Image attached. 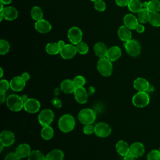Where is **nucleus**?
<instances>
[{
  "instance_id": "8",
  "label": "nucleus",
  "mask_w": 160,
  "mask_h": 160,
  "mask_svg": "<svg viewBox=\"0 0 160 160\" xmlns=\"http://www.w3.org/2000/svg\"><path fill=\"white\" fill-rule=\"evenodd\" d=\"M94 133L99 138H106L111 133V128L108 124L100 122L94 126Z\"/></svg>"
},
{
  "instance_id": "5",
  "label": "nucleus",
  "mask_w": 160,
  "mask_h": 160,
  "mask_svg": "<svg viewBox=\"0 0 160 160\" xmlns=\"http://www.w3.org/2000/svg\"><path fill=\"white\" fill-rule=\"evenodd\" d=\"M150 101V98L147 92H138L132 98V104L137 108H144Z\"/></svg>"
},
{
  "instance_id": "29",
  "label": "nucleus",
  "mask_w": 160,
  "mask_h": 160,
  "mask_svg": "<svg viewBox=\"0 0 160 160\" xmlns=\"http://www.w3.org/2000/svg\"><path fill=\"white\" fill-rule=\"evenodd\" d=\"M146 9L150 13L158 12L160 11V1L151 0L148 1Z\"/></svg>"
},
{
  "instance_id": "45",
  "label": "nucleus",
  "mask_w": 160,
  "mask_h": 160,
  "mask_svg": "<svg viewBox=\"0 0 160 160\" xmlns=\"http://www.w3.org/2000/svg\"><path fill=\"white\" fill-rule=\"evenodd\" d=\"M135 30L139 33H142L145 31V27L141 24H138L136 27Z\"/></svg>"
},
{
  "instance_id": "39",
  "label": "nucleus",
  "mask_w": 160,
  "mask_h": 160,
  "mask_svg": "<svg viewBox=\"0 0 160 160\" xmlns=\"http://www.w3.org/2000/svg\"><path fill=\"white\" fill-rule=\"evenodd\" d=\"M106 3L104 1L98 0L96 2H94V8L96 11L102 12L106 9Z\"/></svg>"
},
{
  "instance_id": "25",
  "label": "nucleus",
  "mask_w": 160,
  "mask_h": 160,
  "mask_svg": "<svg viewBox=\"0 0 160 160\" xmlns=\"http://www.w3.org/2000/svg\"><path fill=\"white\" fill-rule=\"evenodd\" d=\"M93 49L95 54L99 58L106 57L108 49L104 43L102 42H98L95 44Z\"/></svg>"
},
{
  "instance_id": "54",
  "label": "nucleus",
  "mask_w": 160,
  "mask_h": 160,
  "mask_svg": "<svg viewBox=\"0 0 160 160\" xmlns=\"http://www.w3.org/2000/svg\"><path fill=\"white\" fill-rule=\"evenodd\" d=\"M2 18H4L2 14L0 12V21H2Z\"/></svg>"
},
{
  "instance_id": "18",
  "label": "nucleus",
  "mask_w": 160,
  "mask_h": 160,
  "mask_svg": "<svg viewBox=\"0 0 160 160\" xmlns=\"http://www.w3.org/2000/svg\"><path fill=\"white\" fill-rule=\"evenodd\" d=\"M4 18L7 21H13L18 18V12L17 9L12 6L4 7L3 10L1 11Z\"/></svg>"
},
{
  "instance_id": "27",
  "label": "nucleus",
  "mask_w": 160,
  "mask_h": 160,
  "mask_svg": "<svg viewBox=\"0 0 160 160\" xmlns=\"http://www.w3.org/2000/svg\"><path fill=\"white\" fill-rule=\"evenodd\" d=\"M130 11L135 13H138L142 8V2L140 0H129L128 5Z\"/></svg>"
},
{
  "instance_id": "51",
  "label": "nucleus",
  "mask_w": 160,
  "mask_h": 160,
  "mask_svg": "<svg viewBox=\"0 0 160 160\" xmlns=\"http://www.w3.org/2000/svg\"><path fill=\"white\" fill-rule=\"evenodd\" d=\"M94 91H95V89H94V88L93 87H89V94L90 93L92 94Z\"/></svg>"
},
{
  "instance_id": "30",
  "label": "nucleus",
  "mask_w": 160,
  "mask_h": 160,
  "mask_svg": "<svg viewBox=\"0 0 160 160\" xmlns=\"http://www.w3.org/2000/svg\"><path fill=\"white\" fill-rule=\"evenodd\" d=\"M60 48L58 42H49L46 46V51L50 55H56L59 53Z\"/></svg>"
},
{
  "instance_id": "21",
  "label": "nucleus",
  "mask_w": 160,
  "mask_h": 160,
  "mask_svg": "<svg viewBox=\"0 0 160 160\" xmlns=\"http://www.w3.org/2000/svg\"><path fill=\"white\" fill-rule=\"evenodd\" d=\"M118 35L119 38L121 41H122L124 42H126V41L131 39V37H132L131 29L128 28L125 25L121 26L118 29Z\"/></svg>"
},
{
  "instance_id": "52",
  "label": "nucleus",
  "mask_w": 160,
  "mask_h": 160,
  "mask_svg": "<svg viewBox=\"0 0 160 160\" xmlns=\"http://www.w3.org/2000/svg\"><path fill=\"white\" fill-rule=\"evenodd\" d=\"M21 98H22V100L24 101V102H25V101L28 99V98H27V96H26V95H23Z\"/></svg>"
},
{
  "instance_id": "3",
  "label": "nucleus",
  "mask_w": 160,
  "mask_h": 160,
  "mask_svg": "<svg viewBox=\"0 0 160 160\" xmlns=\"http://www.w3.org/2000/svg\"><path fill=\"white\" fill-rule=\"evenodd\" d=\"M96 115L94 110L90 108L81 109L78 115L79 121L84 125L92 124L96 120Z\"/></svg>"
},
{
  "instance_id": "37",
  "label": "nucleus",
  "mask_w": 160,
  "mask_h": 160,
  "mask_svg": "<svg viewBox=\"0 0 160 160\" xmlns=\"http://www.w3.org/2000/svg\"><path fill=\"white\" fill-rule=\"evenodd\" d=\"M74 84L76 86V88H79V87H84V86L86 84V79L84 77L82 76H76L74 78L72 79Z\"/></svg>"
},
{
  "instance_id": "41",
  "label": "nucleus",
  "mask_w": 160,
  "mask_h": 160,
  "mask_svg": "<svg viewBox=\"0 0 160 160\" xmlns=\"http://www.w3.org/2000/svg\"><path fill=\"white\" fill-rule=\"evenodd\" d=\"M82 131L85 134L90 135L94 132V126H92V124L84 125Z\"/></svg>"
},
{
  "instance_id": "32",
  "label": "nucleus",
  "mask_w": 160,
  "mask_h": 160,
  "mask_svg": "<svg viewBox=\"0 0 160 160\" xmlns=\"http://www.w3.org/2000/svg\"><path fill=\"white\" fill-rule=\"evenodd\" d=\"M149 15L150 12L146 8H142L138 13V19L139 22L141 23H146L148 22Z\"/></svg>"
},
{
  "instance_id": "40",
  "label": "nucleus",
  "mask_w": 160,
  "mask_h": 160,
  "mask_svg": "<svg viewBox=\"0 0 160 160\" xmlns=\"http://www.w3.org/2000/svg\"><path fill=\"white\" fill-rule=\"evenodd\" d=\"M10 88V83L6 79H1L0 81V92H6Z\"/></svg>"
},
{
  "instance_id": "46",
  "label": "nucleus",
  "mask_w": 160,
  "mask_h": 160,
  "mask_svg": "<svg viewBox=\"0 0 160 160\" xmlns=\"http://www.w3.org/2000/svg\"><path fill=\"white\" fill-rule=\"evenodd\" d=\"M21 78L23 79V80L24 81H28L29 79H30V74L28 73V72H23L22 74H21Z\"/></svg>"
},
{
  "instance_id": "31",
  "label": "nucleus",
  "mask_w": 160,
  "mask_h": 160,
  "mask_svg": "<svg viewBox=\"0 0 160 160\" xmlns=\"http://www.w3.org/2000/svg\"><path fill=\"white\" fill-rule=\"evenodd\" d=\"M31 16L32 18L36 21L42 19L43 12L41 8L37 6H34L31 10Z\"/></svg>"
},
{
  "instance_id": "13",
  "label": "nucleus",
  "mask_w": 160,
  "mask_h": 160,
  "mask_svg": "<svg viewBox=\"0 0 160 160\" xmlns=\"http://www.w3.org/2000/svg\"><path fill=\"white\" fill-rule=\"evenodd\" d=\"M145 151L144 146L140 142H134L130 145L129 154L135 158L142 156Z\"/></svg>"
},
{
  "instance_id": "35",
  "label": "nucleus",
  "mask_w": 160,
  "mask_h": 160,
  "mask_svg": "<svg viewBox=\"0 0 160 160\" xmlns=\"http://www.w3.org/2000/svg\"><path fill=\"white\" fill-rule=\"evenodd\" d=\"M77 52L80 54H86L89 51L88 45L82 41H81L76 45Z\"/></svg>"
},
{
  "instance_id": "48",
  "label": "nucleus",
  "mask_w": 160,
  "mask_h": 160,
  "mask_svg": "<svg viewBox=\"0 0 160 160\" xmlns=\"http://www.w3.org/2000/svg\"><path fill=\"white\" fill-rule=\"evenodd\" d=\"M123 160H135V158L131 155L130 154H128L124 156Z\"/></svg>"
},
{
  "instance_id": "33",
  "label": "nucleus",
  "mask_w": 160,
  "mask_h": 160,
  "mask_svg": "<svg viewBox=\"0 0 160 160\" xmlns=\"http://www.w3.org/2000/svg\"><path fill=\"white\" fill-rule=\"evenodd\" d=\"M148 22L154 27L160 26V14L159 12L150 13Z\"/></svg>"
},
{
  "instance_id": "42",
  "label": "nucleus",
  "mask_w": 160,
  "mask_h": 160,
  "mask_svg": "<svg viewBox=\"0 0 160 160\" xmlns=\"http://www.w3.org/2000/svg\"><path fill=\"white\" fill-rule=\"evenodd\" d=\"M4 160H21V159L16 154L15 152H10L6 156Z\"/></svg>"
},
{
  "instance_id": "23",
  "label": "nucleus",
  "mask_w": 160,
  "mask_h": 160,
  "mask_svg": "<svg viewBox=\"0 0 160 160\" xmlns=\"http://www.w3.org/2000/svg\"><path fill=\"white\" fill-rule=\"evenodd\" d=\"M121 56V49L119 46H113L108 50L106 58L111 61L118 60Z\"/></svg>"
},
{
  "instance_id": "56",
  "label": "nucleus",
  "mask_w": 160,
  "mask_h": 160,
  "mask_svg": "<svg viewBox=\"0 0 160 160\" xmlns=\"http://www.w3.org/2000/svg\"><path fill=\"white\" fill-rule=\"evenodd\" d=\"M159 151H160V148H159Z\"/></svg>"
},
{
  "instance_id": "1",
  "label": "nucleus",
  "mask_w": 160,
  "mask_h": 160,
  "mask_svg": "<svg viewBox=\"0 0 160 160\" xmlns=\"http://www.w3.org/2000/svg\"><path fill=\"white\" fill-rule=\"evenodd\" d=\"M75 125V119L69 114H65L62 115L58 121L59 129L63 132H71L74 128Z\"/></svg>"
},
{
  "instance_id": "44",
  "label": "nucleus",
  "mask_w": 160,
  "mask_h": 160,
  "mask_svg": "<svg viewBox=\"0 0 160 160\" xmlns=\"http://www.w3.org/2000/svg\"><path fill=\"white\" fill-rule=\"evenodd\" d=\"M116 4L120 7L128 6L129 0H115Z\"/></svg>"
},
{
  "instance_id": "14",
  "label": "nucleus",
  "mask_w": 160,
  "mask_h": 160,
  "mask_svg": "<svg viewBox=\"0 0 160 160\" xmlns=\"http://www.w3.org/2000/svg\"><path fill=\"white\" fill-rule=\"evenodd\" d=\"M133 87L138 92H148L150 84L145 78H138L133 82Z\"/></svg>"
},
{
  "instance_id": "16",
  "label": "nucleus",
  "mask_w": 160,
  "mask_h": 160,
  "mask_svg": "<svg viewBox=\"0 0 160 160\" xmlns=\"http://www.w3.org/2000/svg\"><path fill=\"white\" fill-rule=\"evenodd\" d=\"M76 101L79 104H85L88 101V92L84 87L76 88L74 92Z\"/></svg>"
},
{
  "instance_id": "22",
  "label": "nucleus",
  "mask_w": 160,
  "mask_h": 160,
  "mask_svg": "<svg viewBox=\"0 0 160 160\" xmlns=\"http://www.w3.org/2000/svg\"><path fill=\"white\" fill-rule=\"evenodd\" d=\"M31 150V147L28 144L23 143L19 144L16 149L15 153L20 158L22 159L28 157L30 154Z\"/></svg>"
},
{
  "instance_id": "26",
  "label": "nucleus",
  "mask_w": 160,
  "mask_h": 160,
  "mask_svg": "<svg viewBox=\"0 0 160 160\" xmlns=\"http://www.w3.org/2000/svg\"><path fill=\"white\" fill-rule=\"evenodd\" d=\"M64 156V153L61 150L56 149L46 154V160H63Z\"/></svg>"
},
{
  "instance_id": "24",
  "label": "nucleus",
  "mask_w": 160,
  "mask_h": 160,
  "mask_svg": "<svg viewBox=\"0 0 160 160\" xmlns=\"http://www.w3.org/2000/svg\"><path fill=\"white\" fill-rule=\"evenodd\" d=\"M129 148L130 146H129L128 142L123 140H120L118 141L116 144V151L119 155L123 157L129 154Z\"/></svg>"
},
{
  "instance_id": "47",
  "label": "nucleus",
  "mask_w": 160,
  "mask_h": 160,
  "mask_svg": "<svg viewBox=\"0 0 160 160\" xmlns=\"http://www.w3.org/2000/svg\"><path fill=\"white\" fill-rule=\"evenodd\" d=\"M6 94L5 92H0V101H1V103L2 104L5 101H6Z\"/></svg>"
},
{
  "instance_id": "20",
  "label": "nucleus",
  "mask_w": 160,
  "mask_h": 160,
  "mask_svg": "<svg viewBox=\"0 0 160 160\" xmlns=\"http://www.w3.org/2000/svg\"><path fill=\"white\" fill-rule=\"evenodd\" d=\"M76 88L73 81L69 79L63 80L60 84V89L65 94L74 93Z\"/></svg>"
},
{
  "instance_id": "55",
  "label": "nucleus",
  "mask_w": 160,
  "mask_h": 160,
  "mask_svg": "<svg viewBox=\"0 0 160 160\" xmlns=\"http://www.w3.org/2000/svg\"><path fill=\"white\" fill-rule=\"evenodd\" d=\"M90 1H92V2H96V1H98V0H90Z\"/></svg>"
},
{
  "instance_id": "34",
  "label": "nucleus",
  "mask_w": 160,
  "mask_h": 160,
  "mask_svg": "<svg viewBox=\"0 0 160 160\" xmlns=\"http://www.w3.org/2000/svg\"><path fill=\"white\" fill-rule=\"evenodd\" d=\"M28 160H46V156L39 150L31 151L28 156Z\"/></svg>"
},
{
  "instance_id": "49",
  "label": "nucleus",
  "mask_w": 160,
  "mask_h": 160,
  "mask_svg": "<svg viewBox=\"0 0 160 160\" xmlns=\"http://www.w3.org/2000/svg\"><path fill=\"white\" fill-rule=\"evenodd\" d=\"M58 44L59 47L60 48V49H61L62 48H63V47L66 45L64 41H62V40H59V41L58 42Z\"/></svg>"
},
{
  "instance_id": "43",
  "label": "nucleus",
  "mask_w": 160,
  "mask_h": 160,
  "mask_svg": "<svg viewBox=\"0 0 160 160\" xmlns=\"http://www.w3.org/2000/svg\"><path fill=\"white\" fill-rule=\"evenodd\" d=\"M52 104L56 108H61L62 106L61 101L59 99H58V98H54L52 99Z\"/></svg>"
},
{
  "instance_id": "53",
  "label": "nucleus",
  "mask_w": 160,
  "mask_h": 160,
  "mask_svg": "<svg viewBox=\"0 0 160 160\" xmlns=\"http://www.w3.org/2000/svg\"><path fill=\"white\" fill-rule=\"evenodd\" d=\"M0 70H1V75H0V77H1V78H2V76H3V69H2V68H0Z\"/></svg>"
},
{
  "instance_id": "7",
  "label": "nucleus",
  "mask_w": 160,
  "mask_h": 160,
  "mask_svg": "<svg viewBox=\"0 0 160 160\" xmlns=\"http://www.w3.org/2000/svg\"><path fill=\"white\" fill-rule=\"evenodd\" d=\"M54 114L50 109L42 110L38 115V121L42 126H49L53 121Z\"/></svg>"
},
{
  "instance_id": "50",
  "label": "nucleus",
  "mask_w": 160,
  "mask_h": 160,
  "mask_svg": "<svg viewBox=\"0 0 160 160\" xmlns=\"http://www.w3.org/2000/svg\"><path fill=\"white\" fill-rule=\"evenodd\" d=\"M12 0H1V2L4 4V5H6V4H9L11 2Z\"/></svg>"
},
{
  "instance_id": "11",
  "label": "nucleus",
  "mask_w": 160,
  "mask_h": 160,
  "mask_svg": "<svg viewBox=\"0 0 160 160\" xmlns=\"http://www.w3.org/2000/svg\"><path fill=\"white\" fill-rule=\"evenodd\" d=\"M41 108L39 101L34 98H28L24 103V109L29 113H36Z\"/></svg>"
},
{
  "instance_id": "36",
  "label": "nucleus",
  "mask_w": 160,
  "mask_h": 160,
  "mask_svg": "<svg viewBox=\"0 0 160 160\" xmlns=\"http://www.w3.org/2000/svg\"><path fill=\"white\" fill-rule=\"evenodd\" d=\"M10 49V44L8 41L4 39H1L0 41V54L1 55L8 53Z\"/></svg>"
},
{
  "instance_id": "2",
  "label": "nucleus",
  "mask_w": 160,
  "mask_h": 160,
  "mask_svg": "<svg viewBox=\"0 0 160 160\" xmlns=\"http://www.w3.org/2000/svg\"><path fill=\"white\" fill-rule=\"evenodd\" d=\"M6 102L8 108L12 111H20L24 108V102L22 98L15 94H10L7 98Z\"/></svg>"
},
{
  "instance_id": "10",
  "label": "nucleus",
  "mask_w": 160,
  "mask_h": 160,
  "mask_svg": "<svg viewBox=\"0 0 160 160\" xmlns=\"http://www.w3.org/2000/svg\"><path fill=\"white\" fill-rule=\"evenodd\" d=\"M77 52L75 45L72 44H66V45L60 49L59 54L63 59H69L72 58Z\"/></svg>"
},
{
  "instance_id": "19",
  "label": "nucleus",
  "mask_w": 160,
  "mask_h": 160,
  "mask_svg": "<svg viewBox=\"0 0 160 160\" xmlns=\"http://www.w3.org/2000/svg\"><path fill=\"white\" fill-rule=\"evenodd\" d=\"M124 24L130 29H135L137 25L139 24L138 19L132 14H127L123 18Z\"/></svg>"
},
{
  "instance_id": "15",
  "label": "nucleus",
  "mask_w": 160,
  "mask_h": 160,
  "mask_svg": "<svg viewBox=\"0 0 160 160\" xmlns=\"http://www.w3.org/2000/svg\"><path fill=\"white\" fill-rule=\"evenodd\" d=\"M10 88L16 92L22 91L26 86V81L23 80L21 76H15L12 78L10 82Z\"/></svg>"
},
{
  "instance_id": "4",
  "label": "nucleus",
  "mask_w": 160,
  "mask_h": 160,
  "mask_svg": "<svg viewBox=\"0 0 160 160\" xmlns=\"http://www.w3.org/2000/svg\"><path fill=\"white\" fill-rule=\"evenodd\" d=\"M97 69L103 76L108 77L111 76L112 72V61L106 57L99 58L97 63Z\"/></svg>"
},
{
  "instance_id": "17",
  "label": "nucleus",
  "mask_w": 160,
  "mask_h": 160,
  "mask_svg": "<svg viewBox=\"0 0 160 160\" xmlns=\"http://www.w3.org/2000/svg\"><path fill=\"white\" fill-rule=\"evenodd\" d=\"M34 28L39 32L44 34L49 32L51 30L52 26L49 22L44 19H41L35 22Z\"/></svg>"
},
{
  "instance_id": "28",
  "label": "nucleus",
  "mask_w": 160,
  "mask_h": 160,
  "mask_svg": "<svg viewBox=\"0 0 160 160\" xmlns=\"http://www.w3.org/2000/svg\"><path fill=\"white\" fill-rule=\"evenodd\" d=\"M41 136L44 140L51 139L54 136V130L50 126V125L42 126V128L41 131Z\"/></svg>"
},
{
  "instance_id": "12",
  "label": "nucleus",
  "mask_w": 160,
  "mask_h": 160,
  "mask_svg": "<svg viewBox=\"0 0 160 160\" xmlns=\"http://www.w3.org/2000/svg\"><path fill=\"white\" fill-rule=\"evenodd\" d=\"M15 136L10 131H3L0 134V142L4 147H9L14 144Z\"/></svg>"
},
{
  "instance_id": "9",
  "label": "nucleus",
  "mask_w": 160,
  "mask_h": 160,
  "mask_svg": "<svg viewBox=\"0 0 160 160\" xmlns=\"http://www.w3.org/2000/svg\"><path fill=\"white\" fill-rule=\"evenodd\" d=\"M68 38L71 44L76 45L81 41L82 39V32L80 28L76 26L71 27L68 32Z\"/></svg>"
},
{
  "instance_id": "6",
  "label": "nucleus",
  "mask_w": 160,
  "mask_h": 160,
  "mask_svg": "<svg viewBox=\"0 0 160 160\" xmlns=\"http://www.w3.org/2000/svg\"><path fill=\"white\" fill-rule=\"evenodd\" d=\"M124 46L127 53L132 57L138 56L141 51V44L136 39H131L126 42H124Z\"/></svg>"
},
{
  "instance_id": "38",
  "label": "nucleus",
  "mask_w": 160,
  "mask_h": 160,
  "mask_svg": "<svg viewBox=\"0 0 160 160\" xmlns=\"http://www.w3.org/2000/svg\"><path fill=\"white\" fill-rule=\"evenodd\" d=\"M147 160H160V151L152 149L148 153Z\"/></svg>"
}]
</instances>
